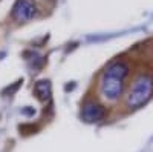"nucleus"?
Masks as SVG:
<instances>
[{
	"instance_id": "nucleus-1",
	"label": "nucleus",
	"mask_w": 153,
	"mask_h": 152,
	"mask_svg": "<svg viewBox=\"0 0 153 152\" xmlns=\"http://www.w3.org/2000/svg\"><path fill=\"white\" fill-rule=\"evenodd\" d=\"M153 95V75L149 72H141L135 79L133 86L127 94V106L136 109L150 100Z\"/></svg>"
},
{
	"instance_id": "nucleus-2",
	"label": "nucleus",
	"mask_w": 153,
	"mask_h": 152,
	"mask_svg": "<svg viewBox=\"0 0 153 152\" xmlns=\"http://www.w3.org/2000/svg\"><path fill=\"white\" fill-rule=\"evenodd\" d=\"M123 82L124 80H121V79H117V77H112V75L104 74L103 79H101V83H100L101 95L109 101H117L121 97L123 89H124Z\"/></svg>"
},
{
	"instance_id": "nucleus-3",
	"label": "nucleus",
	"mask_w": 153,
	"mask_h": 152,
	"mask_svg": "<svg viewBox=\"0 0 153 152\" xmlns=\"http://www.w3.org/2000/svg\"><path fill=\"white\" fill-rule=\"evenodd\" d=\"M38 14L37 5L34 3V0H17L12 6L11 16L17 22H28L34 19Z\"/></svg>"
},
{
	"instance_id": "nucleus-4",
	"label": "nucleus",
	"mask_w": 153,
	"mask_h": 152,
	"mask_svg": "<svg viewBox=\"0 0 153 152\" xmlns=\"http://www.w3.org/2000/svg\"><path fill=\"white\" fill-rule=\"evenodd\" d=\"M106 117V108L98 101H87L81 109V118L87 123H97Z\"/></svg>"
},
{
	"instance_id": "nucleus-5",
	"label": "nucleus",
	"mask_w": 153,
	"mask_h": 152,
	"mask_svg": "<svg viewBox=\"0 0 153 152\" xmlns=\"http://www.w3.org/2000/svg\"><path fill=\"white\" fill-rule=\"evenodd\" d=\"M129 71H130V68H129V65H127L124 60H117V61H112L110 65L107 66V69H106L104 74L124 80L127 75H129Z\"/></svg>"
},
{
	"instance_id": "nucleus-6",
	"label": "nucleus",
	"mask_w": 153,
	"mask_h": 152,
	"mask_svg": "<svg viewBox=\"0 0 153 152\" xmlns=\"http://www.w3.org/2000/svg\"><path fill=\"white\" fill-rule=\"evenodd\" d=\"M34 92H35L38 100H42V101L49 100V97H51V83L48 80L37 82L35 86H34Z\"/></svg>"
},
{
	"instance_id": "nucleus-7",
	"label": "nucleus",
	"mask_w": 153,
	"mask_h": 152,
	"mask_svg": "<svg viewBox=\"0 0 153 152\" xmlns=\"http://www.w3.org/2000/svg\"><path fill=\"white\" fill-rule=\"evenodd\" d=\"M20 83H22V82H17V83H16V85H14V86H12V88H8V89H6V91H5V92H9V94H12V92H14V91H16V89H17V88H19V86H20Z\"/></svg>"
}]
</instances>
